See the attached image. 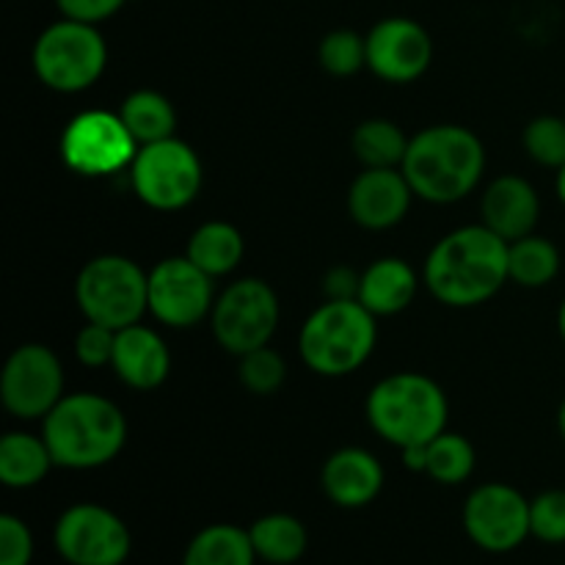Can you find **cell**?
<instances>
[{
	"label": "cell",
	"instance_id": "cell-1",
	"mask_svg": "<svg viewBox=\"0 0 565 565\" xmlns=\"http://www.w3.org/2000/svg\"><path fill=\"white\" fill-rule=\"evenodd\" d=\"M508 279V241L486 224L461 226L441 237L423 268L430 296L452 309L486 303Z\"/></svg>",
	"mask_w": 565,
	"mask_h": 565
},
{
	"label": "cell",
	"instance_id": "cell-2",
	"mask_svg": "<svg viewBox=\"0 0 565 565\" xmlns=\"http://www.w3.org/2000/svg\"><path fill=\"white\" fill-rule=\"evenodd\" d=\"M401 169L414 196L430 204H456L483 180L486 147L469 127H425L408 141Z\"/></svg>",
	"mask_w": 565,
	"mask_h": 565
},
{
	"label": "cell",
	"instance_id": "cell-3",
	"mask_svg": "<svg viewBox=\"0 0 565 565\" xmlns=\"http://www.w3.org/2000/svg\"><path fill=\"white\" fill-rule=\"evenodd\" d=\"M42 436L55 467L99 469L127 441V419L114 401L94 392H72L42 419Z\"/></svg>",
	"mask_w": 565,
	"mask_h": 565
},
{
	"label": "cell",
	"instance_id": "cell-4",
	"mask_svg": "<svg viewBox=\"0 0 565 565\" xmlns=\"http://www.w3.org/2000/svg\"><path fill=\"white\" fill-rule=\"evenodd\" d=\"M367 423L395 447L428 445L447 430V395L423 373H395L381 379L367 395Z\"/></svg>",
	"mask_w": 565,
	"mask_h": 565
},
{
	"label": "cell",
	"instance_id": "cell-5",
	"mask_svg": "<svg viewBox=\"0 0 565 565\" xmlns=\"http://www.w3.org/2000/svg\"><path fill=\"white\" fill-rule=\"evenodd\" d=\"M375 315L359 298L320 303L301 326L298 353L312 373L345 379L367 364L379 342Z\"/></svg>",
	"mask_w": 565,
	"mask_h": 565
},
{
	"label": "cell",
	"instance_id": "cell-6",
	"mask_svg": "<svg viewBox=\"0 0 565 565\" xmlns=\"http://www.w3.org/2000/svg\"><path fill=\"white\" fill-rule=\"evenodd\" d=\"M75 301L88 323L121 331L149 312V274L130 257L99 254L77 274Z\"/></svg>",
	"mask_w": 565,
	"mask_h": 565
},
{
	"label": "cell",
	"instance_id": "cell-7",
	"mask_svg": "<svg viewBox=\"0 0 565 565\" xmlns=\"http://www.w3.org/2000/svg\"><path fill=\"white\" fill-rule=\"evenodd\" d=\"M31 64L39 81L53 92H86L108 66V44L97 25L61 17L36 36Z\"/></svg>",
	"mask_w": 565,
	"mask_h": 565
},
{
	"label": "cell",
	"instance_id": "cell-8",
	"mask_svg": "<svg viewBox=\"0 0 565 565\" xmlns=\"http://www.w3.org/2000/svg\"><path fill=\"white\" fill-rule=\"evenodd\" d=\"M202 177L204 171L196 149L177 136L138 147L130 166L136 196L160 213L188 207L202 191Z\"/></svg>",
	"mask_w": 565,
	"mask_h": 565
},
{
	"label": "cell",
	"instance_id": "cell-9",
	"mask_svg": "<svg viewBox=\"0 0 565 565\" xmlns=\"http://www.w3.org/2000/svg\"><path fill=\"white\" fill-rule=\"evenodd\" d=\"M276 326H279V298L268 281L254 276L226 285L210 312L215 342L237 359L270 345Z\"/></svg>",
	"mask_w": 565,
	"mask_h": 565
},
{
	"label": "cell",
	"instance_id": "cell-10",
	"mask_svg": "<svg viewBox=\"0 0 565 565\" xmlns=\"http://www.w3.org/2000/svg\"><path fill=\"white\" fill-rule=\"evenodd\" d=\"M53 546L66 565H125L132 552V533L110 508L77 502L55 522Z\"/></svg>",
	"mask_w": 565,
	"mask_h": 565
},
{
	"label": "cell",
	"instance_id": "cell-11",
	"mask_svg": "<svg viewBox=\"0 0 565 565\" xmlns=\"http://www.w3.org/2000/svg\"><path fill=\"white\" fill-rule=\"evenodd\" d=\"M138 141L119 114L83 110L61 136V158L81 177H110L132 166Z\"/></svg>",
	"mask_w": 565,
	"mask_h": 565
},
{
	"label": "cell",
	"instance_id": "cell-12",
	"mask_svg": "<svg viewBox=\"0 0 565 565\" xmlns=\"http://www.w3.org/2000/svg\"><path fill=\"white\" fill-rule=\"evenodd\" d=\"M64 397V367L53 348L25 342L6 359L0 401L17 419H44Z\"/></svg>",
	"mask_w": 565,
	"mask_h": 565
},
{
	"label": "cell",
	"instance_id": "cell-13",
	"mask_svg": "<svg viewBox=\"0 0 565 565\" xmlns=\"http://www.w3.org/2000/svg\"><path fill=\"white\" fill-rule=\"evenodd\" d=\"M469 541L491 555L519 550L530 539V500L508 483H483L463 502Z\"/></svg>",
	"mask_w": 565,
	"mask_h": 565
},
{
	"label": "cell",
	"instance_id": "cell-14",
	"mask_svg": "<svg viewBox=\"0 0 565 565\" xmlns=\"http://www.w3.org/2000/svg\"><path fill=\"white\" fill-rule=\"evenodd\" d=\"M213 276L196 263L182 257H166L149 270V315L171 329H191L210 318L215 303Z\"/></svg>",
	"mask_w": 565,
	"mask_h": 565
},
{
	"label": "cell",
	"instance_id": "cell-15",
	"mask_svg": "<svg viewBox=\"0 0 565 565\" xmlns=\"http://www.w3.org/2000/svg\"><path fill=\"white\" fill-rule=\"evenodd\" d=\"M367 70L386 83H412L434 61L430 33L408 17H386L370 28Z\"/></svg>",
	"mask_w": 565,
	"mask_h": 565
},
{
	"label": "cell",
	"instance_id": "cell-16",
	"mask_svg": "<svg viewBox=\"0 0 565 565\" xmlns=\"http://www.w3.org/2000/svg\"><path fill=\"white\" fill-rule=\"evenodd\" d=\"M412 199L403 169H364L348 188V213L362 230H392L406 218Z\"/></svg>",
	"mask_w": 565,
	"mask_h": 565
},
{
	"label": "cell",
	"instance_id": "cell-17",
	"mask_svg": "<svg viewBox=\"0 0 565 565\" xmlns=\"http://www.w3.org/2000/svg\"><path fill=\"white\" fill-rule=\"evenodd\" d=\"M320 486L323 494L334 502L337 508H356L370 505L384 489V467L379 458L362 447H342L331 452L320 472Z\"/></svg>",
	"mask_w": 565,
	"mask_h": 565
},
{
	"label": "cell",
	"instance_id": "cell-18",
	"mask_svg": "<svg viewBox=\"0 0 565 565\" xmlns=\"http://www.w3.org/2000/svg\"><path fill=\"white\" fill-rule=\"evenodd\" d=\"M110 367L119 375L121 384L130 390L149 392L158 390L171 370V353L163 337L154 329L141 323H132L127 329L116 331V345Z\"/></svg>",
	"mask_w": 565,
	"mask_h": 565
},
{
	"label": "cell",
	"instance_id": "cell-19",
	"mask_svg": "<svg viewBox=\"0 0 565 565\" xmlns=\"http://www.w3.org/2000/svg\"><path fill=\"white\" fill-rule=\"evenodd\" d=\"M480 213L483 221L480 224L489 226L491 232L502 237V241H519L524 235H533L541 218V199L533 182L524 177L505 174L497 177L483 193L480 202Z\"/></svg>",
	"mask_w": 565,
	"mask_h": 565
},
{
	"label": "cell",
	"instance_id": "cell-20",
	"mask_svg": "<svg viewBox=\"0 0 565 565\" xmlns=\"http://www.w3.org/2000/svg\"><path fill=\"white\" fill-rule=\"evenodd\" d=\"M417 270L401 257H381L370 265L359 281V301L375 315V318H392V315L408 309L417 296Z\"/></svg>",
	"mask_w": 565,
	"mask_h": 565
},
{
	"label": "cell",
	"instance_id": "cell-21",
	"mask_svg": "<svg viewBox=\"0 0 565 565\" xmlns=\"http://www.w3.org/2000/svg\"><path fill=\"white\" fill-rule=\"evenodd\" d=\"M55 467L44 436L11 430L0 439V480L9 489H33Z\"/></svg>",
	"mask_w": 565,
	"mask_h": 565
},
{
	"label": "cell",
	"instance_id": "cell-22",
	"mask_svg": "<svg viewBox=\"0 0 565 565\" xmlns=\"http://www.w3.org/2000/svg\"><path fill=\"white\" fill-rule=\"evenodd\" d=\"M246 254V241L241 230L230 221H207L191 235L185 257L196 263L213 279L232 274Z\"/></svg>",
	"mask_w": 565,
	"mask_h": 565
},
{
	"label": "cell",
	"instance_id": "cell-23",
	"mask_svg": "<svg viewBox=\"0 0 565 565\" xmlns=\"http://www.w3.org/2000/svg\"><path fill=\"white\" fill-rule=\"evenodd\" d=\"M252 535L237 524H207L185 546L182 565H254Z\"/></svg>",
	"mask_w": 565,
	"mask_h": 565
},
{
	"label": "cell",
	"instance_id": "cell-24",
	"mask_svg": "<svg viewBox=\"0 0 565 565\" xmlns=\"http://www.w3.org/2000/svg\"><path fill=\"white\" fill-rule=\"evenodd\" d=\"M254 552L268 565H292L309 550V533L290 513H268L248 527Z\"/></svg>",
	"mask_w": 565,
	"mask_h": 565
},
{
	"label": "cell",
	"instance_id": "cell-25",
	"mask_svg": "<svg viewBox=\"0 0 565 565\" xmlns=\"http://www.w3.org/2000/svg\"><path fill=\"white\" fill-rule=\"evenodd\" d=\"M119 116L138 141V147L163 141V138L174 136L177 130L174 105L169 103V97L154 92V88H138V92L127 94Z\"/></svg>",
	"mask_w": 565,
	"mask_h": 565
},
{
	"label": "cell",
	"instance_id": "cell-26",
	"mask_svg": "<svg viewBox=\"0 0 565 565\" xmlns=\"http://www.w3.org/2000/svg\"><path fill=\"white\" fill-rule=\"evenodd\" d=\"M561 274V252L541 235H524L508 243V276L513 285L539 290Z\"/></svg>",
	"mask_w": 565,
	"mask_h": 565
},
{
	"label": "cell",
	"instance_id": "cell-27",
	"mask_svg": "<svg viewBox=\"0 0 565 565\" xmlns=\"http://www.w3.org/2000/svg\"><path fill=\"white\" fill-rule=\"evenodd\" d=\"M406 132L390 119H367L353 130L351 149L364 169H401L408 152Z\"/></svg>",
	"mask_w": 565,
	"mask_h": 565
},
{
	"label": "cell",
	"instance_id": "cell-28",
	"mask_svg": "<svg viewBox=\"0 0 565 565\" xmlns=\"http://www.w3.org/2000/svg\"><path fill=\"white\" fill-rule=\"evenodd\" d=\"M475 447L467 436L445 434L425 445V475L441 486H458L472 478Z\"/></svg>",
	"mask_w": 565,
	"mask_h": 565
},
{
	"label": "cell",
	"instance_id": "cell-29",
	"mask_svg": "<svg viewBox=\"0 0 565 565\" xmlns=\"http://www.w3.org/2000/svg\"><path fill=\"white\" fill-rule=\"evenodd\" d=\"M318 61L334 77L356 75L367 66V39L351 28H337L320 39Z\"/></svg>",
	"mask_w": 565,
	"mask_h": 565
},
{
	"label": "cell",
	"instance_id": "cell-30",
	"mask_svg": "<svg viewBox=\"0 0 565 565\" xmlns=\"http://www.w3.org/2000/svg\"><path fill=\"white\" fill-rule=\"evenodd\" d=\"M524 152L544 169L565 166V116H539L524 127Z\"/></svg>",
	"mask_w": 565,
	"mask_h": 565
},
{
	"label": "cell",
	"instance_id": "cell-31",
	"mask_svg": "<svg viewBox=\"0 0 565 565\" xmlns=\"http://www.w3.org/2000/svg\"><path fill=\"white\" fill-rule=\"evenodd\" d=\"M241 384L246 386L252 395H274L281 390L287 379V364L279 353L270 345L257 348V351H248L241 356Z\"/></svg>",
	"mask_w": 565,
	"mask_h": 565
},
{
	"label": "cell",
	"instance_id": "cell-32",
	"mask_svg": "<svg viewBox=\"0 0 565 565\" xmlns=\"http://www.w3.org/2000/svg\"><path fill=\"white\" fill-rule=\"evenodd\" d=\"M530 533L544 544H565V491H541L530 500Z\"/></svg>",
	"mask_w": 565,
	"mask_h": 565
},
{
	"label": "cell",
	"instance_id": "cell-33",
	"mask_svg": "<svg viewBox=\"0 0 565 565\" xmlns=\"http://www.w3.org/2000/svg\"><path fill=\"white\" fill-rule=\"evenodd\" d=\"M33 552V533L20 516L3 513L0 516V565H31Z\"/></svg>",
	"mask_w": 565,
	"mask_h": 565
},
{
	"label": "cell",
	"instance_id": "cell-34",
	"mask_svg": "<svg viewBox=\"0 0 565 565\" xmlns=\"http://www.w3.org/2000/svg\"><path fill=\"white\" fill-rule=\"evenodd\" d=\"M114 345H116V331L108 326L88 323L77 331L75 337V356L77 362L86 364V367H105L114 359Z\"/></svg>",
	"mask_w": 565,
	"mask_h": 565
},
{
	"label": "cell",
	"instance_id": "cell-35",
	"mask_svg": "<svg viewBox=\"0 0 565 565\" xmlns=\"http://www.w3.org/2000/svg\"><path fill=\"white\" fill-rule=\"evenodd\" d=\"M127 3H130V0H55L61 17L88 22V25H99V22L110 20V17L119 14Z\"/></svg>",
	"mask_w": 565,
	"mask_h": 565
},
{
	"label": "cell",
	"instance_id": "cell-36",
	"mask_svg": "<svg viewBox=\"0 0 565 565\" xmlns=\"http://www.w3.org/2000/svg\"><path fill=\"white\" fill-rule=\"evenodd\" d=\"M359 281H362V274L351 268H331L326 274L323 290L329 301H351V298H359Z\"/></svg>",
	"mask_w": 565,
	"mask_h": 565
},
{
	"label": "cell",
	"instance_id": "cell-37",
	"mask_svg": "<svg viewBox=\"0 0 565 565\" xmlns=\"http://www.w3.org/2000/svg\"><path fill=\"white\" fill-rule=\"evenodd\" d=\"M557 196H561V202L565 207V166L561 171H557Z\"/></svg>",
	"mask_w": 565,
	"mask_h": 565
},
{
	"label": "cell",
	"instance_id": "cell-38",
	"mask_svg": "<svg viewBox=\"0 0 565 565\" xmlns=\"http://www.w3.org/2000/svg\"><path fill=\"white\" fill-rule=\"evenodd\" d=\"M557 331H561V337H563V342H565V298H563L561 309H557Z\"/></svg>",
	"mask_w": 565,
	"mask_h": 565
},
{
	"label": "cell",
	"instance_id": "cell-39",
	"mask_svg": "<svg viewBox=\"0 0 565 565\" xmlns=\"http://www.w3.org/2000/svg\"><path fill=\"white\" fill-rule=\"evenodd\" d=\"M557 428H561V436L565 441V401L561 403V412H557Z\"/></svg>",
	"mask_w": 565,
	"mask_h": 565
}]
</instances>
